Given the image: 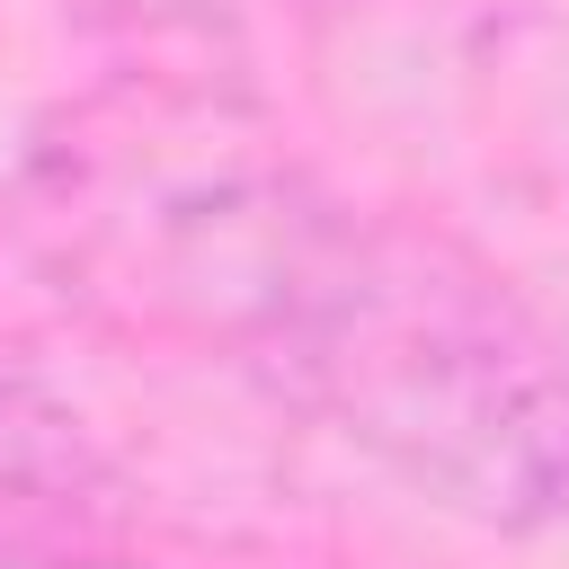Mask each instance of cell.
I'll use <instances>...</instances> for the list:
<instances>
[{
  "instance_id": "6da1fadb",
  "label": "cell",
  "mask_w": 569,
  "mask_h": 569,
  "mask_svg": "<svg viewBox=\"0 0 569 569\" xmlns=\"http://www.w3.org/2000/svg\"><path fill=\"white\" fill-rule=\"evenodd\" d=\"M231 356L445 516L569 525V320L445 222L320 187Z\"/></svg>"
},
{
  "instance_id": "7a4b0ae2",
  "label": "cell",
  "mask_w": 569,
  "mask_h": 569,
  "mask_svg": "<svg viewBox=\"0 0 569 569\" xmlns=\"http://www.w3.org/2000/svg\"><path fill=\"white\" fill-rule=\"evenodd\" d=\"M107 480L89 418L27 365L0 356V498H80Z\"/></svg>"
},
{
  "instance_id": "3957f363",
  "label": "cell",
  "mask_w": 569,
  "mask_h": 569,
  "mask_svg": "<svg viewBox=\"0 0 569 569\" xmlns=\"http://www.w3.org/2000/svg\"><path fill=\"white\" fill-rule=\"evenodd\" d=\"M0 569H151V560H116V551H27V542H0Z\"/></svg>"
}]
</instances>
